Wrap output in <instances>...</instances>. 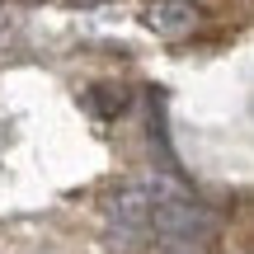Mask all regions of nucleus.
Listing matches in <instances>:
<instances>
[{"instance_id": "obj_1", "label": "nucleus", "mask_w": 254, "mask_h": 254, "mask_svg": "<svg viewBox=\"0 0 254 254\" xmlns=\"http://www.w3.org/2000/svg\"><path fill=\"white\" fill-rule=\"evenodd\" d=\"M151 236L160 240V245H202V240L212 236V217H207V207H198V202L184 198L174 184L160 179V198H155Z\"/></svg>"}, {"instance_id": "obj_2", "label": "nucleus", "mask_w": 254, "mask_h": 254, "mask_svg": "<svg viewBox=\"0 0 254 254\" xmlns=\"http://www.w3.org/2000/svg\"><path fill=\"white\" fill-rule=\"evenodd\" d=\"M141 24L160 38H184L198 28V5H189V0H151L141 9Z\"/></svg>"}, {"instance_id": "obj_3", "label": "nucleus", "mask_w": 254, "mask_h": 254, "mask_svg": "<svg viewBox=\"0 0 254 254\" xmlns=\"http://www.w3.org/2000/svg\"><path fill=\"white\" fill-rule=\"evenodd\" d=\"M57 5H99V0H57Z\"/></svg>"}, {"instance_id": "obj_4", "label": "nucleus", "mask_w": 254, "mask_h": 254, "mask_svg": "<svg viewBox=\"0 0 254 254\" xmlns=\"http://www.w3.org/2000/svg\"><path fill=\"white\" fill-rule=\"evenodd\" d=\"M0 38H5V24H0Z\"/></svg>"}]
</instances>
